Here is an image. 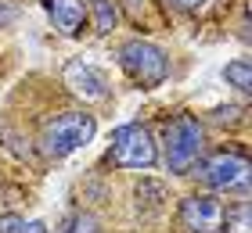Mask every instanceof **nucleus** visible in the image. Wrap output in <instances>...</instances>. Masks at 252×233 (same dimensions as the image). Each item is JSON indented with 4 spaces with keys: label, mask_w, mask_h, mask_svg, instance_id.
<instances>
[{
    "label": "nucleus",
    "mask_w": 252,
    "mask_h": 233,
    "mask_svg": "<svg viewBox=\"0 0 252 233\" xmlns=\"http://www.w3.org/2000/svg\"><path fill=\"white\" fill-rule=\"evenodd\" d=\"M155 144H158V165L173 180H184L194 172L198 158L209 151V133L194 111H180L162 126V140H155Z\"/></svg>",
    "instance_id": "nucleus-1"
},
{
    "label": "nucleus",
    "mask_w": 252,
    "mask_h": 233,
    "mask_svg": "<svg viewBox=\"0 0 252 233\" xmlns=\"http://www.w3.org/2000/svg\"><path fill=\"white\" fill-rule=\"evenodd\" d=\"M97 136V115L90 108H62L43 119L36 133V155L43 161H62L76 151H83L87 144H94Z\"/></svg>",
    "instance_id": "nucleus-2"
},
{
    "label": "nucleus",
    "mask_w": 252,
    "mask_h": 233,
    "mask_svg": "<svg viewBox=\"0 0 252 233\" xmlns=\"http://www.w3.org/2000/svg\"><path fill=\"white\" fill-rule=\"evenodd\" d=\"M194 183L202 190L213 194H245L249 186V151L242 144H227V147H209L194 165Z\"/></svg>",
    "instance_id": "nucleus-3"
},
{
    "label": "nucleus",
    "mask_w": 252,
    "mask_h": 233,
    "mask_svg": "<svg viewBox=\"0 0 252 233\" xmlns=\"http://www.w3.org/2000/svg\"><path fill=\"white\" fill-rule=\"evenodd\" d=\"M105 161L119 172H148L158 169V144L155 133L144 122H123L108 136V155Z\"/></svg>",
    "instance_id": "nucleus-4"
},
{
    "label": "nucleus",
    "mask_w": 252,
    "mask_h": 233,
    "mask_svg": "<svg viewBox=\"0 0 252 233\" xmlns=\"http://www.w3.org/2000/svg\"><path fill=\"white\" fill-rule=\"evenodd\" d=\"M116 57H119V68L126 72V79L141 90H158L169 79V54L152 40H141V36L123 40L116 47Z\"/></svg>",
    "instance_id": "nucleus-5"
},
{
    "label": "nucleus",
    "mask_w": 252,
    "mask_h": 233,
    "mask_svg": "<svg viewBox=\"0 0 252 233\" xmlns=\"http://www.w3.org/2000/svg\"><path fill=\"white\" fill-rule=\"evenodd\" d=\"M223 215H227L223 194L202 190V186L177 201V226L184 233H220Z\"/></svg>",
    "instance_id": "nucleus-6"
},
{
    "label": "nucleus",
    "mask_w": 252,
    "mask_h": 233,
    "mask_svg": "<svg viewBox=\"0 0 252 233\" xmlns=\"http://www.w3.org/2000/svg\"><path fill=\"white\" fill-rule=\"evenodd\" d=\"M62 86L72 93L83 108H87V104H108V101H112V83H108V76L101 72L97 65L83 61V57L65 61V68H62Z\"/></svg>",
    "instance_id": "nucleus-7"
},
{
    "label": "nucleus",
    "mask_w": 252,
    "mask_h": 233,
    "mask_svg": "<svg viewBox=\"0 0 252 233\" xmlns=\"http://www.w3.org/2000/svg\"><path fill=\"white\" fill-rule=\"evenodd\" d=\"M43 11H47L51 26L62 36H68V40L83 36V26H87V4L83 0H43Z\"/></svg>",
    "instance_id": "nucleus-8"
},
{
    "label": "nucleus",
    "mask_w": 252,
    "mask_h": 233,
    "mask_svg": "<svg viewBox=\"0 0 252 233\" xmlns=\"http://www.w3.org/2000/svg\"><path fill=\"white\" fill-rule=\"evenodd\" d=\"M87 11L94 15V32L97 36H112L119 29V4L116 0H83Z\"/></svg>",
    "instance_id": "nucleus-9"
},
{
    "label": "nucleus",
    "mask_w": 252,
    "mask_h": 233,
    "mask_svg": "<svg viewBox=\"0 0 252 233\" xmlns=\"http://www.w3.org/2000/svg\"><path fill=\"white\" fill-rule=\"evenodd\" d=\"M137 208H152V212H162L166 201H169V190H166V183L162 180H141L137 183Z\"/></svg>",
    "instance_id": "nucleus-10"
},
{
    "label": "nucleus",
    "mask_w": 252,
    "mask_h": 233,
    "mask_svg": "<svg viewBox=\"0 0 252 233\" xmlns=\"http://www.w3.org/2000/svg\"><path fill=\"white\" fill-rule=\"evenodd\" d=\"M220 233H252V208H249V197L242 194L234 205H227V215H223V226Z\"/></svg>",
    "instance_id": "nucleus-11"
},
{
    "label": "nucleus",
    "mask_w": 252,
    "mask_h": 233,
    "mask_svg": "<svg viewBox=\"0 0 252 233\" xmlns=\"http://www.w3.org/2000/svg\"><path fill=\"white\" fill-rule=\"evenodd\" d=\"M58 233H105V223H101L94 212L79 208V212H72V215H65V219H62Z\"/></svg>",
    "instance_id": "nucleus-12"
},
{
    "label": "nucleus",
    "mask_w": 252,
    "mask_h": 233,
    "mask_svg": "<svg viewBox=\"0 0 252 233\" xmlns=\"http://www.w3.org/2000/svg\"><path fill=\"white\" fill-rule=\"evenodd\" d=\"M223 79H227V86H234L238 93H249L252 90V61H249V57L227 61L223 65Z\"/></svg>",
    "instance_id": "nucleus-13"
},
{
    "label": "nucleus",
    "mask_w": 252,
    "mask_h": 233,
    "mask_svg": "<svg viewBox=\"0 0 252 233\" xmlns=\"http://www.w3.org/2000/svg\"><path fill=\"white\" fill-rule=\"evenodd\" d=\"M242 119H245V111H242V108H213L202 122H205V126H209V122L223 126V122H242Z\"/></svg>",
    "instance_id": "nucleus-14"
},
{
    "label": "nucleus",
    "mask_w": 252,
    "mask_h": 233,
    "mask_svg": "<svg viewBox=\"0 0 252 233\" xmlns=\"http://www.w3.org/2000/svg\"><path fill=\"white\" fill-rule=\"evenodd\" d=\"M18 15H22V11H18V4H15V0H0V29L15 26V22H18Z\"/></svg>",
    "instance_id": "nucleus-15"
},
{
    "label": "nucleus",
    "mask_w": 252,
    "mask_h": 233,
    "mask_svg": "<svg viewBox=\"0 0 252 233\" xmlns=\"http://www.w3.org/2000/svg\"><path fill=\"white\" fill-rule=\"evenodd\" d=\"M166 7L180 11V15H194V11H202V7H205V0H166Z\"/></svg>",
    "instance_id": "nucleus-16"
},
{
    "label": "nucleus",
    "mask_w": 252,
    "mask_h": 233,
    "mask_svg": "<svg viewBox=\"0 0 252 233\" xmlns=\"http://www.w3.org/2000/svg\"><path fill=\"white\" fill-rule=\"evenodd\" d=\"M22 226H26V219H22V215H15V212L0 215V233H22Z\"/></svg>",
    "instance_id": "nucleus-17"
},
{
    "label": "nucleus",
    "mask_w": 252,
    "mask_h": 233,
    "mask_svg": "<svg viewBox=\"0 0 252 233\" xmlns=\"http://www.w3.org/2000/svg\"><path fill=\"white\" fill-rule=\"evenodd\" d=\"M119 4H123V11H126L133 22H141V15L148 11V0H119Z\"/></svg>",
    "instance_id": "nucleus-18"
},
{
    "label": "nucleus",
    "mask_w": 252,
    "mask_h": 233,
    "mask_svg": "<svg viewBox=\"0 0 252 233\" xmlns=\"http://www.w3.org/2000/svg\"><path fill=\"white\" fill-rule=\"evenodd\" d=\"M22 233H51V230H47V223H40V219H26Z\"/></svg>",
    "instance_id": "nucleus-19"
}]
</instances>
